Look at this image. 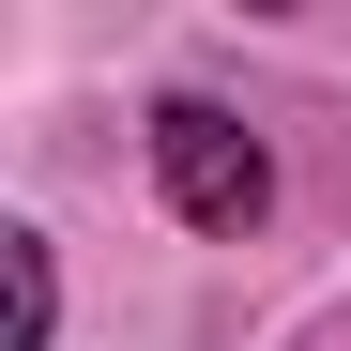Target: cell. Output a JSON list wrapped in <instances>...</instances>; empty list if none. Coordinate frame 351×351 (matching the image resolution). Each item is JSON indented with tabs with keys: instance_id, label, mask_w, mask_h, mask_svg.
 Segmentation results:
<instances>
[{
	"instance_id": "6da1fadb",
	"label": "cell",
	"mask_w": 351,
	"mask_h": 351,
	"mask_svg": "<svg viewBox=\"0 0 351 351\" xmlns=\"http://www.w3.org/2000/svg\"><path fill=\"white\" fill-rule=\"evenodd\" d=\"M153 199L184 214V229H214V245H245V229L275 214V153H260V123H229L214 92H168V107H153Z\"/></svg>"
},
{
	"instance_id": "7a4b0ae2",
	"label": "cell",
	"mask_w": 351,
	"mask_h": 351,
	"mask_svg": "<svg viewBox=\"0 0 351 351\" xmlns=\"http://www.w3.org/2000/svg\"><path fill=\"white\" fill-rule=\"evenodd\" d=\"M0 275H16V351H46V306H62L46 290V229H0Z\"/></svg>"
}]
</instances>
